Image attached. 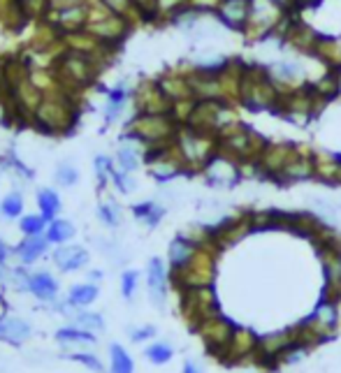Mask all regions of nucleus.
<instances>
[{"instance_id": "obj_49", "label": "nucleus", "mask_w": 341, "mask_h": 373, "mask_svg": "<svg viewBox=\"0 0 341 373\" xmlns=\"http://www.w3.org/2000/svg\"><path fill=\"white\" fill-rule=\"evenodd\" d=\"M318 317L320 322L330 324V327H337V304H330V301H320L316 313H313Z\"/></svg>"}, {"instance_id": "obj_57", "label": "nucleus", "mask_w": 341, "mask_h": 373, "mask_svg": "<svg viewBox=\"0 0 341 373\" xmlns=\"http://www.w3.org/2000/svg\"><path fill=\"white\" fill-rule=\"evenodd\" d=\"M128 98H130V91H128L125 86H116V88H111V91H107V102H109V105H121V107H125Z\"/></svg>"}, {"instance_id": "obj_54", "label": "nucleus", "mask_w": 341, "mask_h": 373, "mask_svg": "<svg viewBox=\"0 0 341 373\" xmlns=\"http://www.w3.org/2000/svg\"><path fill=\"white\" fill-rule=\"evenodd\" d=\"M70 359L84 364L86 369L95 371V373H102V364H100V359H97L95 355H88V352H74V355H70Z\"/></svg>"}, {"instance_id": "obj_9", "label": "nucleus", "mask_w": 341, "mask_h": 373, "mask_svg": "<svg viewBox=\"0 0 341 373\" xmlns=\"http://www.w3.org/2000/svg\"><path fill=\"white\" fill-rule=\"evenodd\" d=\"M84 31H88L90 35L97 38L104 44L116 47L125 35H128L130 19L107 10L102 3L100 5H90V15H88L86 28H84Z\"/></svg>"}, {"instance_id": "obj_12", "label": "nucleus", "mask_w": 341, "mask_h": 373, "mask_svg": "<svg viewBox=\"0 0 341 373\" xmlns=\"http://www.w3.org/2000/svg\"><path fill=\"white\" fill-rule=\"evenodd\" d=\"M235 329H237L235 324L230 322L228 317H223L221 313L207 317V320H202L198 327H195V331H198L200 338L205 341L207 350L212 352L216 359L225 352L230 338H232V334H235Z\"/></svg>"}, {"instance_id": "obj_11", "label": "nucleus", "mask_w": 341, "mask_h": 373, "mask_svg": "<svg viewBox=\"0 0 341 373\" xmlns=\"http://www.w3.org/2000/svg\"><path fill=\"white\" fill-rule=\"evenodd\" d=\"M181 315L195 329L202 320L212 315H219V301L212 285L205 288H188L181 292Z\"/></svg>"}, {"instance_id": "obj_53", "label": "nucleus", "mask_w": 341, "mask_h": 373, "mask_svg": "<svg viewBox=\"0 0 341 373\" xmlns=\"http://www.w3.org/2000/svg\"><path fill=\"white\" fill-rule=\"evenodd\" d=\"M253 230H274V211H255L251 213Z\"/></svg>"}, {"instance_id": "obj_18", "label": "nucleus", "mask_w": 341, "mask_h": 373, "mask_svg": "<svg viewBox=\"0 0 341 373\" xmlns=\"http://www.w3.org/2000/svg\"><path fill=\"white\" fill-rule=\"evenodd\" d=\"M248 232H253L251 213H241V216L223 220L219 227H212V239L221 248H225V246H235L237 241H241Z\"/></svg>"}, {"instance_id": "obj_21", "label": "nucleus", "mask_w": 341, "mask_h": 373, "mask_svg": "<svg viewBox=\"0 0 341 373\" xmlns=\"http://www.w3.org/2000/svg\"><path fill=\"white\" fill-rule=\"evenodd\" d=\"M306 179H316V163H313V156L309 151L299 149L295 158L285 165V169L281 172V176L276 181L292 183V181H306Z\"/></svg>"}, {"instance_id": "obj_50", "label": "nucleus", "mask_w": 341, "mask_h": 373, "mask_svg": "<svg viewBox=\"0 0 341 373\" xmlns=\"http://www.w3.org/2000/svg\"><path fill=\"white\" fill-rule=\"evenodd\" d=\"M111 185H114L118 192H132L137 183H135V179H130L128 172L114 169V174H111Z\"/></svg>"}, {"instance_id": "obj_26", "label": "nucleus", "mask_w": 341, "mask_h": 373, "mask_svg": "<svg viewBox=\"0 0 341 373\" xmlns=\"http://www.w3.org/2000/svg\"><path fill=\"white\" fill-rule=\"evenodd\" d=\"M313 56H316L327 70H341V40L320 35Z\"/></svg>"}, {"instance_id": "obj_14", "label": "nucleus", "mask_w": 341, "mask_h": 373, "mask_svg": "<svg viewBox=\"0 0 341 373\" xmlns=\"http://www.w3.org/2000/svg\"><path fill=\"white\" fill-rule=\"evenodd\" d=\"M7 93H10L14 112L33 121V114H35V109L40 107L42 98H45V91H42L40 86H35V81L31 79V72H28L24 79H19L12 88H7Z\"/></svg>"}, {"instance_id": "obj_29", "label": "nucleus", "mask_w": 341, "mask_h": 373, "mask_svg": "<svg viewBox=\"0 0 341 373\" xmlns=\"http://www.w3.org/2000/svg\"><path fill=\"white\" fill-rule=\"evenodd\" d=\"M31 336V324L21 317H3L0 320V341L21 345Z\"/></svg>"}, {"instance_id": "obj_36", "label": "nucleus", "mask_w": 341, "mask_h": 373, "mask_svg": "<svg viewBox=\"0 0 341 373\" xmlns=\"http://www.w3.org/2000/svg\"><path fill=\"white\" fill-rule=\"evenodd\" d=\"M97 299V285L93 283H79V285L70 288L68 304L70 306H88Z\"/></svg>"}, {"instance_id": "obj_2", "label": "nucleus", "mask_w": 341, "mask_h": 373, "mask_svg": "<svg viewBox=\"0 0 341 373\" xmlns=\"http://www.w3.org/2000/svg\"><path fill=\"white\" fill-rule=\"evenodd\" d=\"M100 70H102V65L97 63L93 56H86V53H79L72 49H65L54 63V74H56L58 86L72 95L93 84Z\"/></svg>"}, {"instance_id": "obj_3", "label": "nucleus", "mask_w": 341, "mask_h": 373, "mask_svg": "<svg viewBox=\"0 0 341 373\" xmlns=\"http://www.w3.org/2000/svg\"><path fill=\"white\" fill-rule=\"evenodd\" d=\"M181 128V123L174 119L172 112L167 114H137L128 123V133L123 140L137 142L139 147H163L172 144Z\"/></svg>"}, {"instance_id": "obj_1", "label": "nucleus", "mask_w": 341, "mask_h": 373, "mask_svg": "<svg viewBox=\"0 0 341 373\" xmlns=\"http://www.w3.org/2000/svg\"><path fill=\"white\" fill-rule=\"evenodd\" d=\"M77 121V105L74 95L63 91V88H54V91L45 93L40 107L35 109L33 123L40 130H45L49 135H61L68 133Z\"/></svg>"}, {"instance_id": "obj_17", "label": "nucleus", "mask_w": 341, "mask_h": 373, "mask_svg": "<svg viewBox=\"0 0 341 373\" xmlns=\"http://www.w3.org/2000/svg\"><path fill=\"white\" fill-rule=\"evenodd\" d=\"M54 12V19H51V26L56 31H61L63 35L68 33H77V31H84L86 28V22H88V15H90V5L79 0V3H72L68 8H61V10H51Z\"/></svg>"}, {"instance_id": "obj_27", "label": "nucleus", "mask_w": 341, "mask_h": 373, "mask_svg": "<svg viewBox=\"0 0 341 373\" xmlns=\"http://www.w3.org/2000/svg\"><path fill=\"white\" fill-rule=\"evenodd\" d=\"M28 292H33L42 301H54L58 297V283L47 272L31 274V279H28Z\"/></svg>"}, {"instance_id": "obj_62", "label": "nucleus", "mask_w": 341, "mask_h": 373, "mask_svg": "<svg viewBox=\"0 0 341 373\" xmlns=\"http://www.w3.org/2000/svg\"><path fill=\"white\" fill-rule=\"evenodd\" d=\"M184 373H202V371H200L193 362H186V364H184Z\"/></svg>"}, {"instance_id": "obj_63", "label": "nucleus", "mask_w": 341, "mask_h": 373, "mask_svg": "<svg viewBox=\"0 0 341 373\" xmlns=\"http://www.w3.org/2000/svg\"><path fill=\"white\" fill-rule=\"evenodd\" d=\"M7 279V269H5V265H0V283H3Z\"/></svg>"}, {"instance_id": "obj_15", "label": "nucleus", "mask_w": 341, "mask_h": 373, "mask_svg": "<svg viewBox=\"0 0 341 373\" xmlns=\"http://www.w3.org/2000/svg\"><path fill=\"white\" fill-rule=\"evenodd\" d=\"M257 343H260V338H257L253 331L246 329V327H237L232 338H230L225 352H223L219 359L223 364H230V366H232V364H246V362L253 364Z\"/></svg>"}, {"instance_id": "obj_34", "label": "nucleus", "mask_w": 341, "mask_h": 373, "mask_svg": "<svg viewBox=\"0 0 341 373\" xmlns=\"http://www.w3.org/2000/svg\"><path fill=\"white\" fill-rule=\"evenodd\" d=\"M38 206H40V213L45 216L47 223H51V220H56V216H58V211H61L58 192L51 190V188H42L38 192Z\"/></svg>"}, {"instance_id": "obj_32", "label": "nucleus", "mask_w": 341, "mask_h": 373, "mask_svg": "<svg viewBox=\"0 0 341 373\" xmlns=\"http://www.w3.org/2000/svg\"><path fill=\"white\" fill-rule=\"evenodd\" d=\"M323 225H325L323 220H320L318 216H313V213H292L290 232L302 234V237H306V239H313L320 232V227H323Z\"/></svg>"}, {"instance_id": "obj_13", "label": "nucleus", "mask_w": 341, "mask_h": 373, "mask_svg": "<svg viewBox=\"0 0 341 373\" xmlns=\"http://www.w3.org/2000/svg\"><path fill=\"white\" fill-rule=\"evenodd\" d=\"M299 151V147L290 142H269L264 144L260 158H257V167H260V174L267 176V179H276L281 176V172L285 169V165H288L295 154Z\"/></svg>"}, {"instance_id": "obj_38", "label": "nucleus", "mask_w": 341, "mask_h": 373, "mask_svg": "<svg viewBox=\"0 0 341 373\" xmlns=\"http://www.w3.org/2000/svg\"><path fill=\"white\" fill-rule=\"evenodd\" d=\"M109 359H111V373H132L135 371V364H132V357L121 348L118 343H114L109 348Z\"/></svg>"}, {"instance_id": "obj_10", "label": "nucleus", "mask_w": 341, "mask_h": 373, "mask_svg": "<svg viewBox=\"0 0 341 373\" xmlns=\"http://www.w3.org/2000/svg\"><path fill=\"white\" fill-rule=\"evenodd\" d=\"M325 105H327V100L320 98V95L313 91L311 84H302L297 88L281 91L276 112L288 116V119H309V116H316Z\"/></svg>"}, {"instance_id": "obj_8", "label": "nucleus", "mask_w": 341, "mask_h": 373, "mask_svg": "<svg viewBox=\"0 0 341 373\" xmlns=\"http://www.w3.org/2000/svg\"><path fill=\"white\" fill-rule=\"evenodd\" d=\"M285 15H290V12H283L271 0H251V17L241 31L244 38L248 42H262L267 38H274L278 24L283 22Z\"/></svg>"}, {"instance_id": "obj_23", "label": "nucleus", "mask_w": 341, "mask_h": 373, "mask_svg": "<svg viewBox=\"0 0 341 373\" xmlns=\"http://www.w3.org/2000/svg\"><path fill=\"white\" fill-rule=\"evenodd\" d=\"M158 84H160V88H163V93L167 95V100H170L172 105L174 102H184V100H195L188 74L170 72V74H165V77H160Z\"/></svg>"}, {"instance_id": "obj_44", "label": "nucleus", "mask_w": 341, "mask_h": 373, "mask_svg": "<svg viewBox=\"0 0 341 373\" xmlns=\"http://www.w3.org/2000/svg\"><path fill=\"white\" fill-rule=\"evenodd\" d=\"M172 348L167 343H153V345H149L146 348V359L149 362H153V364H167L172 359Z\"/></svg>"}, {"instance_id": "obj_5", "label": "nucleus", "mask_w": 341, "mask_h": 373, "mask_svg": "<svg viewBox=\"0 0 341 373\" xmlns=\"http://www.w3.org/2000/svg\"><path fill=\"white\" fill-rule=\"evenodd\" d=\"M278 98H281V88L269 77L267 67H260V65L244 67L239 105L253 109V112H264V109L276 112Z\"/></svg>"}, {"instance_id": "obj_60", "label": "nucleus", "mask_w": 341, "mask_h": 373, "mask_svg": "<svg viewBox=\"0 0 341 373\" xmlns=\"http://www.w3.org/2000/svg\"><path fill=\"white\" fill-rule=\"evenodd\" d=\"M323 0H297V12L299 10H309V8H318Z\"/></svg>"}, {"instance_id": "obj_41", "label": "nucleus", "mask_w": 341, "mask_h": 373, "mask_svg": "<svg viewBox=\"0 0 341 373\" xmlns=\"http://www.w3.org/2000/svg\"><path fill=\"white\" fill-rule=\"evenodd\" d=\"M47 220L42 213H31V216H21L19 220V227L21 232L26 234V237H31V234H45L47 232Z\"/></svg>"}, {"instance_id": "obj_43", "label": "nucleus", "mask_w": 341, "mask_h": 373, "mask_svg": "<svg viewBox=\"0 0 341 373\" xmlns=\"http://www.w3.org/2000/svg\"><path fill=\"white\" fill-rule=\"evenodd\" d=\"M21 10L26 12L28 19H38V17H45L49 10H51V0H19Z\"/></svg>"}, {"instance_id": "obj_51", "label": "nucleus", "mask_w": 341, "mask_h": 373, "mask_svg": "<svg viewBox=\"0 0 341 373\" xmlns=\"http://www.w3.org/2000/svg\"><path fill=\"white\" fill-rule=\"evenodd\" d=\"M97 218H100V223H104L107 227H116L118 225V209L111 202H102L97 206Z\"/></svg>"}, {"instance_id": "obj_37", "label": "nucleus", "mask_w": 341, "mask_h": 373, "mask_svg": "<svg viewBox=\"0 0 341 373\" xmlns=\"http://www.w3.org/2000/svg\"><path fill=\"white\" fill-rule=\"evenodd\" d=\"M132 216H135L137 220H144L149 227H156L160 220H163L165 209L156 202H142V204L132 206Z\"/></svg>"}, {"instance_id": "obj_28", "label": "nucleus", "mask_w": 341, "mask_h": 373, "mask_svg": "<svg viewBox=\"0 0 341 373\" xmlns=\"http://www.w3.org/2000/svg\"><path fill=\"white\" fill-rule=\"evenodd\" d=\"M47 248H49L47 237H42V234H31V237H26L17 246V255H19L21 265H33V262H38L42 255L47 253Z\"/></svg>"}, {"instance_id": "obj_48", "label": "nucleus", "mask_w": 341, "mask_h": 373, "mask_svg": "<svg viewBox=\"0 0 341 373\" xmlns=\"http://www.w3.org/2000/svg\"><path fill=\"white\" fill-rule=\"evenodd\" d=\"M188 8V0H158V15L160 17H177Z\"/></svg>"}, {"instance_id": "obj_20", "label": "nucleus", "mask_w": 341, "mask_h": 373, "mask_svg": "<svg viewBox=\"0 0 341 373\" xmlns=\"http://www.w3.org/2000/svg\"><path fill=\"white\" fill-rule=\"evenodd\" d=\"M216 17L228 28L244 31L251 17V0H223L221 8L216 10Z\"/></svg>"}, {"instance_id": "obj_25", "label": "nucleus", "mask_w": 341, "mask_h": 373, "mask_svg": "<svg viewBox=\"0 0 341 373\" xmlns=\"http://www.w3.org/2000/svg\"><path fill=\"white\" fill-rule=\"evenodd\" d=\"M146 283H149V292H151L153 304L163 306L165 297H167V272H165L163 260L153 258L149 262V269H146Z\"/></svg>"}, {"instance_id": "obj_33", "label": "nucleus", "mask_w": 341, "mask_h": 373, "mask_svg": "<svg viewBox=\"0 0 341 373\" xmlns=\"http://www.w3.org/2000/svg\"><path fill=\"white\" fill-rule=\"evenodd\" d=\"M45 237L49 239V244L63 246V244H68V241L74 237V225L70 223V220H61V218H56V220H51V223L47 225Z\"/></svg>"}, {"instance_id": "obj_59", "label": "nucleus", "mask_w": 341, "mask_h": 373, "mask_svg": "<svg viewBox=\"0 0 341 373\" xmlns=\"http://www.w3.org/2000/svg\"><path fill=\"white\" fill-rule=\"evenodd\" d=\"M153 334H156V329H153V327H142V329L132 331V341H135V343L146 341V338H151Z\"/></svg>"}, {"instance_id": "obj_24", "label": "nucleus", "mask_w": 341, "mask_h": 373, "mask_svg": "<svg viewBox=\"0 0 341 373\" xmlns=\"http://www.w3.org/2000/svg\"><path fill=\"white\" fill-rule=\"evenodd\" d=\"M54 265L65 274L77 272V269L88 265V251L81 246H72V244L65 246L63 244L54 251Z\"/></svg>"}, {"instance_id": "obj_16", "label": "nucleus", "mask_w": 341, "mask_h": 373, "mask_svg": "<svg viewBox=\"0 0 341 373\" xmlns=\"http://www.w3.org/2000/svg\"><path fill=\"white\" fill-rule=\"evenodd\" d=\"M132 102H135L137 114H167L172 112V102L167 100L158 81H144L137 86L132 93Z\"/></svg>"}, {"instance_id": "obj_19", "label": "nucleus", "mask_w": 341, "mask_h": 373, "mask_svg": "<svg viewBox=\"0 0 341 373\" xmlns=\"http://www.w3.org/2000/svg\"><path fill=\"white\" fill-rule=\"evenodd\" d=\"M202 174L207 176L209 185H232L237 179H241L239 165L221 154H216L212 160H209L207 167L202 169Z\"/></svg>"}, {"instance_id": "obj_64", "label": "nucleus", "mask_w": 341, "mask_h": 373, "mask_svg": "<svg viewBox=\"0 0 341 373\" xmlns=\"http://www.w3.org/2000/svg\"><path fill=\"white\" fill-rule=\"evenodd\" d=\"M3 317H5V304L0 301V320H3Z\"/></svg>"}, {"instance_id": "obj_4", "label": "nucleus", "mask_w": 341, "mask_h": 373, "mask_svg": "<svg viewBox=\"0 0 341 373\" xmlns=\"http://www.w3.org/2000/svg\"><path fill=\"white\" fill-rule=\"evenodd\" d=\"M221 246L216 241H209L205 246H198V251L193 253V258L188 260V265L181 269H172L170 279L172 285L184 292L188 288H205L212 285L216 276V258H219Z\"/></svg>"}, {"instance_id": "obj_39", "label": "nucleus", "mask_w": 341, "mask_h": 373, "mask_svg": "<svg viewBox=\"0 0 341 373\" xmlns=\"http://www.w3.org/2000/svg\"><path fill=\"white\" fill-rule=\"evenodd\" d=\"M139 160H142V154L135 149V147H130V144H125V147L118 149V154H116V165H118V169H123V172H135L139 167Z\"/></svg>"}, {"instance_id": "obj_52", "label": "nucleus", "mask_w": 341, "mask_h": 373, "mask_svg": "<svg viewBox=\"0 0 341 373\" xmlns=\"http://www.w3.org/2000/svg\"><path fill=\"white\" fill-rule=\"evenodd\" d=\"M100 3L107 10L116 12V15H121V17L130 19L132 15H135V5H132V0H100Z\"/></svg>"}, {"instance_id": "obj_31", "label": "nucleus", "mask_w": 341, "mask_h": 373, "mask_svg": "<svg viewBox=\"0 0 341 373\" xmlns=\"http://www.w3.org/2000/svg\"><path fill=\"white\" fill-rule=\"evenodd\" d=\"M313 91H316L320 98H325L330 102L332 98L339 95V88H341V77H339V70H327L325 74H320L316 81H311Z\"/></svg>"}, {"instance_id": "obj_35", "label": "nucleus", "mask_w": 341, "mask_h": 373, "mask_svg": "<svg viewBox=\"0 0 341 373\" xmlns=\"http://www.w3.org/2000/svg\"><path fill=\"white\" fill-rule=\"evenodd\" d=\"M56 341L63 345H74V343H95V334L84 327H61L56 331Z\"/></svg>"}, {"instance_id": "obj_45", "label": "nucleus", "mask_w": 341, "mask_h": 373, "mask_svg": "<svg viewBox=\"0 0 341 373\" xmlns=\"http://www.w3.org/2000/svg\"><path fill=\"white\" fill-rule=\"evenodd\" d=\"M135 5V15L144 22H153V19H160L158 15V0H132Z\"/></svg>"}, {"instance_id": "obj_6", "label": "nucleus", "mask_w": 341, "mask_h": 373, "mask_svg": "<svg viewBox=\"0 0 341 373\" xmlns=\"http://www.w3.org/2000/svg\"><path fill=\"white\" fill-rule=\"evenodd\" d=\"M264 142L255 130L244 126L241 121L232 123V126L223 128L219 133V154L235 160L237 165L257 160L264 149Z\"/></svg>"}, {"instance_id": "obj_47", "label": "nucleus", "mask_w": 341, "mask_h": 373, "mask_svg": "<svg viewBox=\"0 0 341 373\" xmlns=\"http://www.w3.org/2000/svg\"><path fill=\"white\" fill-rule=\"evenodd\" d=\"M77 324L88 331H100L104 327V320L100 313H90V310H81V313H77Z\"/></svg>"}, {"instance_id": "obj_40", "label": "nucleus", "mask_w": 341, "mask_h": 373, "mask_svg": "<svg viewBox=\"0 0 341 373\" xmlns=\"http://www.w3.org/2000/svg\"><path fill=\"white\" fill-rule=\"evenodd\" d=\"M0 213H3L7 220L24 216V197H21V192H10V195L0 202Z\"/></svg>"}, {"instance_id": "obj_7", "label": "nucleus", "mask_w": 341, "mask_h": 373, "mask_svg": "<svg viewBox=\"0 0 341 373\" xmlns=\"http://www.w3.org/2000/svg\"><path fill=\"white\" fill-rule=\"evenodd\" d=\"M181 158H184L188 172H202L209 160L219 154V137L212 133H200L191 126H181L174 137Z\"/></svg>"}, {"instance_id": "obj_61", "label": "nucleus", "mask_w": 341, "mask_h": 373, "mask_svg": "<svg viewBox=\"0 0 341 373\" xmlns=\"http://www.w3.org/2000/svg\"><path fill=\"white\" fill-rule=\"evenodd\" d=\"M7 255H10V248H7V246L3 244V241H0V265H5Z\"/></svg>"}, {"instance_id": "obj_30", "label": "nucleus", "mask_w": 341, "mask_h": 373, "mask_svg": "<svg viewBox=\"0 0 341 373\" xmlns=\"http://www.w3.org/2000/svg\"><path fill=\"white\" fill-rule=\"evenodd\" d=\"M198 251V246L193 244L188 237H177L170 244V269H181L188 265V260L193 258V253Z\"/></svg>"}, {"instance_id": "obj_22", "label": "nucleus", "mask_w": 341, "mask_h": 373, "mask_svg": "<svg viewBox=\"0 0 341 373\" xmlns=\"http://www.w3.org/2000/svg\"><path fill=\"white\" fill-rule=\"evenodd\" d=\"M267 72L281 91H288V88H297L304 84V70L295 60H278V63L267 67Z\"/></svg>"}, {"instance_id": "obj_56", "label": "nucleus", "mask_w": 341, "mask_h": 373, "mask_svg": "<svg viewBox=\"0 0 341 373\" xmlns=\"http://www.w3.org/2000/svg\"><path fill=\"white\" fill-rule=\"evenodd\" d=\"M137 290V272H123L121 276V292L125 299H130Z\"/></svg>"}, {"instance_id": "obj_58", "label": "nucleus", "mask_w": 341, "mask_h": 373, "mask_svg": "<svg viewBox=\"0 0 341 373\" xmlns=\"http://www.w3.org/2000/svg\"><path fill=\"white\" fill-rule=\"evenodd\" d=\"M3 81H0V123L7 121V116H10V102H7L5 93H3Z\"/></svg>"}, {"instance_id": "obj_42", "label": "nucleus", "mask_w": 341, "mask_h": 373, "mask_svg": "<svg viewBox=\"0 0 341 373\" xmlns=\"http://www.w3.org/2000/svg\"><path fill=\"white\" fill-rule=\"evenodd\" d=\"M95 176H97V183L100 185H107L111 183V174H114V160L107 156H97L95 160Z\"/></svg>"}, {"instance_id": "obj_55", "label": "nucleus", "mask_w": 341, "mask_h": 373, "mask_svg": "<svg viewBox=\"0 0 341 373\" xmlns=\"http://www.w3.org/2000/svg\"><path fill=\"white\" fill-rule=\"evenodd\" d=\"M221 3L223 0H188V8L200 12V15H205V12H214L216 15V10L221 8Z\"/></svg>"}, {"instance_id": "obj_46", "label": "nucleus", "mask_w": 341, "mask_h": 373, "mask_svg": "<svg viewBox=\"0 0 341 373\" xmlns=\"http://www.w3.org/2000/svg\"><path fill=\"white\" fill-rule=\"evenodd\" d=\"M56 181H58V185H65V188H70V185H74L77 181H79V172H77L74 165L61 163L58 169H56Z\"/></svg>"}]
</instances>
